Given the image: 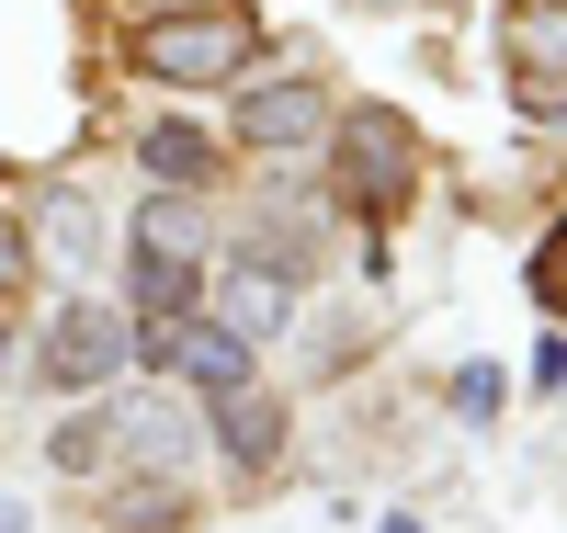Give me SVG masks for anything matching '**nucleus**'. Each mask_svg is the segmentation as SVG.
<instances>
[{
	"mask_svg": "<svg viewBox=\"0 0 567 533\" xmlns=\"http://www.w3.org/2000/svg\"><path fill=\"white\" fill-rule=\"evenodd\" d=\"M341 114H329V91L318 80H261V91H239V136L250 148H307V136H329Z\"/></svg>",
	"mask_w": 567,
	"mask_h": 533,
	"instance_id": "nucleus-7",
	"label": "nucleus"
},
{
	"mask_svg": "<svg viewBox=\"0 0 567 533\" xmlns=\"http://www.w3.org/2000/svg\"><path fill=\"white\" fill-rule=\"evenodd\" d=\"M534 296H545V307H567V227L534 250Z\"/></svg>",
	"mask_w": 567,
	"mask_h": 533,
	"instance_id": "nucleus-14",
	"label": "nucleus"
},
{
	"mask_svg": "<svg viewBox=\"0 0 567 533\" xmlns=\"http://www.w3.org/2000/svg\"><path fill=\"white\" fill-rule=\"evenodd\" d=\"M114 443H125V420H114L103 398H69V420L45 431V465H58V476H103Z\"/></svg>",
	"mask_w": 567,
	"mask_h": 533,
	"instance_id": "nucleus-9",
	"label": "nucleus"
},
{
	"mask_svg": "<svg viewBox=\"0 0 567 533\" xmlns=\"http://www.w3.org/2000/svg\"><path fill=\"white\" fill-rule=\"evenodd\" d=\"M284 318H296V273H272L261 250L216 273V329H227V341H250V352H261Z\"/></svg>",
	"mask_w": 567,
	"mask_h": 533,
	"instance_id": "nucleus-6",
	"label": "nucleus"
},
{
	"mask_svg": "<svg viewBox=\"0 0 567 533\" xmlns=\"http://www.w3.org/2000/svg\"><path fill=\"white\" fill-rule=\"evenodd\" d=\"M23 273H34V238L12 227V205H0V296H12V284H23Z\"/></svg>",
	"mask_w": 567,
	"mask_h": 533,
	"instance_id": "nucleus-15",
	"label": "nucleus"
},
{
	"mask_svg": "<svg viewBox=\"0 0 567 533\" xmlns=\"http://www.w3.org/2000/svg\"><path fill=\"white\" fill-rule=\"evenodd\" d=\"M205 238H216V216L194 193H148L136 205V262H205Z\"/></svg>",
	"mask_w": 567,
	"mask_h": 533,
	"instance_id": "nucleus-8",
	"label": "nucleus"
},
{
	"mask_svg": "<svg viewBox=\"0 0 567 533\" xmlns=\"http://www.w3.org/2000/svg\"><path fill=\"white\" fill-rule=\"evenodd\" d=\"M125 363H136V329L114 307H91V296H69L58 318H45V341H34V375L58 386V398H103Z\"/></svg>",
	"mask_w": 567,
	"mask_h": 533,
	"instance_id": "nucleus-2",
	"label": "nucleus"
},
{
	"mask_svg": "<svg viewBox=\"0 0 567 533\" xmlns=\"http://www.w3.org/2000/svg\"><path fill=\"white\" fill-rule=\"evenodd\" d=\"M136 171H148L159 193H205L216 182V136L205 125H148L136 136Z\"/></svg>",
	"mask_w": 567,
	"mask_h": 533,
	"instance_id": "nucleus-10",
	"label": "nucleus"
},
{
	"mask_svg": "<svg viewBox=\"0 0 567 533\" xmlns=\"http://www.w3.org/2000/svg\"><path fill=\"white\" fill-rule=\"evenodd\" d=\"M103 522H114V533H182V522H194V500H182L171 476H136V489L103 500Z\"/></svg>",
	"mask_w": 567,
	"mask_h": 533,
	"instance_id": "nucleus-11",
	"label": "nucleus"
},
{
	"mask_svg": "<svg viewBox=\"0 0 567 533\" xmlns=\"http://www.w3.org/2000/svg\"><path fill=\"white\" fill-rule=\"evenodd\" d=\"M103 250V216L80 205V193H58V205H45V262H91Z\"/></svg>",
	"mask_w": 567,
	"mask_h": 533,
	"instance_id": "nucleus-13",
	"label": "nucleus"
},
{
	"mask_svg": "<svg viewBox=\"0 0 567 533\" xmlns=\"http://www.w3.org/2000/svg\"><path fill=\"white\" fill-rule=\"evenodd\" d=\"M341 193H352V216L386 227L409 193H420V125L386 114V103H352L341 114Z\"/></svg>",
	"mask_w": 567,
	"mask_h": 533,
	"instance_id": "nucleus-1",
	"label": "nucleus"
},
{
	"mask_svg": "<svg viewBox=\"0 0 567 533\" xmlns=\"http://www.w3.org/2000/svg\"><path fill=\"white\" fill-rule=\"evenodd\" d=\"M125 284H136V307H148V318H194V296H205L194 262H125Z\"/></svg>",
	"mask_w": 567,
	"mask_h": 533,
	"instance_id": "nucleus-12",
	"label": "nucleus"
},
{
	"mask_svg": "<svg viewBox=\"0 0 567 533\" xmlns=\"http://www.w3.org/2000/svg\"><path fill=\"white\" fill-rule=\"evenodd\" d=\"M136 12H148V23H159V12H194V0H136Z\"/></svg>",
	"mask_w": 567,
	"mask_h": 533,
	"instance_id": "nucleus-18",
	"label": "nucleus"
},
{
	"mask_svg": "<svg viewBox=\"0 0 567 533\" xmlns=\"http://www.w3.org/2000/svg\"><path fill=\"white\" fill-rule=\"evenodd\" d=\"M534 386H567V329H545V341H534Z\"/></svg>",
	"mask_w": 567,
	"mask_h": 533,
	"instance_id": "nucleus-17",
	"label": "nucleus"
},
{
	"mask_svg": "<svg viewBox=\"0 0 567 533\" xmlns=\"http://www.w3.org/2000/svg\"><path fill=\"white\" fill-rule=\"evenodd\" d=\"M511 103L534 125H567V0H523L511 12Z\"/></svg>",
	"mask_w": 567,
	"mask_h": 533,
	"instance_id": "nucleus-4",
	"label": "nucleus"
},
{
	"mask_svg": "<svg viewBox=\"0 0 567 533\" xmlns=\"http://www.w3.org/2000/svg\"><path fill=\"white\" fill-rule=\"evenodd\" d=\"M205 420H216V454L239 476H272L284 465V398H272V386H216Z\"/></svg>",
	"mask_w": 567,
	"mask_h": 533,
	"instance_id": "nucleus-5",
	"label": "nucleus"
},
{
	"mask_svg": "<svg viewBox=\"0 0 567 533\" xmlns=\"http://www.w3.org/2000/svg\"><path fill=\"white\" fill-rule=\"evenodd\" d=\"M148 80H239L250 69V12H159L136 34Z\"/></svg>",
	"mask_w": 567,
	"mask_h": 533,
	"instance_id": "nucleus-3",
	"label": "nucleus"
},
{
	"mask_svg": "<svg viewBox=\"0 0 567 533\" xmlns=\"http://www.w3.org/2000/svg\"><path fill=\"white\" fill-rule=\"evenodd\" d=\"M454 409H465V420H488V409H499V375H488V363H465V375H454Z\"/></svg>",
	"mask_w": 567,
	"mask_h": 533,
	"instance_id": "nucleus-16",
	"label": "nucleus"
},
{
	"mask_svg": "<svg viewBox=\"0 0 567 533\" xmlns=\"http://www.w3.org/2000/svg\"><path fill=\"white\" fill-rule=\"evenodd\" d=\"M0 533H23V500H0Z\"/></svg>",
	"mask_w": 567,
	"mask_h": 533,
	"instance_id": "nucleus-19",
	"label": "nucleus"
}]
</instances>
